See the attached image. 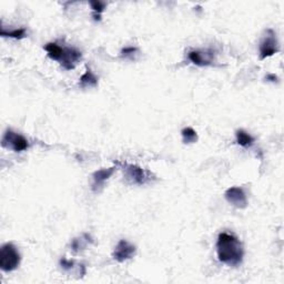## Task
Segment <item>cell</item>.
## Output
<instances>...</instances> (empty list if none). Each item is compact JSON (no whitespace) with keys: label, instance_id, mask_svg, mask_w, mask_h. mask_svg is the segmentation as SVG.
Returning <instances> with one entry per match:
<instances>
[{"label":"cell","instance_id":"cell-1","mask_svg":"<svg viewBox=\"0 0 284 284\" xmlns=\"http://www.w3.org/2000/svg\"><path fill=\"white\" fill-rule=\"evenodd\" d=\"M215 247L220 262L230 267H238L242 263L244 255L243 245L233 234L222 232L217 236Z\"/></svg>","mask_w":284,"mask_h":284},{"label":"cell","instance_id":"cell-2","mask_svg":"<svg viewBox=\"0 0 284 284\" xmlns=\"http://www.w3.org/2000/svg\"><path fill=\"white\" fill-rule=\"evenodd\" d=\"M21 257L12 243L3 244L0 249V268L3 272H11L19 267Z\"/></svg>","mask_w":284,"mask_h":284},{"label":"cell","instance_id":"cell-3","mask_svg":"<svg viewBox=\"0 0 284 284\" xmlns=\"http://www.w3.org/2000/svg\"><path fill=\"white\" fill-rule=\"evenodd\" d=\"M1 144L3 148H10L15 152H21V151H25L29 148V142H28L25 137L18 135L11 130H7L4 132Z\"/></svg>","mask_w":284,"mask_h":284},{"label":"cell","instance_id":"cell-4","mask_svg":"<svg viewBox=\"0 0 284 284\" xmlns=\"http://www.w3.org/2000/svg\"><path fill=\"white\" fill-rule=\"evenodd\" d=\"M279 51L278 40L276 37V32L272 29L267 30V36L263 38V40L260 44V58L262 60L267 59L269 57H272L274 54Z\"/></svg>","mask_w":284,"mask_h":284},{"label":"cell","instance_id":"cell-5","mask_svg":"<svg viewBox=\"0 0 284 284\" xmlns=\"http://www.w3.org/2000/svg\"><path fill=\"white\" fill-rule=\"evenodd\" d=\"M125 176L131 183L142 186L149 181V173L137 164H124Z\"/></svg>","mask_w":284,"mask_h":284},{"label":"cell","instance_id":"cell-6","mask_svg":"<svg viewBox=\"0 0 284 284\" xmlns=\"http://www.w3.org/2000/svg\"><path fill=\"white\" fill-rule=\"evenodd\" d=\"M225 200L238 209H245L248 206V199L242 188L232 187L224 193Z\"/></svg>","mask_w":284,"mask_h":284},{"label":"cell","instance_id":"cell-7","mask_svg":"<svg viewBox=\"0 0 284 284\" xmlns=\"http://www.w3.org/2000/svg\"><path fill=\"white\" fill-rule=\"evenodd\" d=\"M136 251L137 249L134 244L129 243L127 240H120L116 245L112 257L118 262H125L135 257Z\"/></svg>","mask_w":284,"mask_h":284},{"label":"cell","instance_id":"cell-8","mask_svg":"<svg viewBox=\"0 0 284 284\" xmlns=\"http://www.w3.org/2000/svg\"><path fill=\"white\" fill-rule=\"evenodd\" d=\"M188 58L193 65L207 67L211 66L214 60V53L212 50H191L189 51Z\"/></svg>","mask_w":284,"mask_h":284},{"label":"cell","instance_id":"cell-9","mask_svg":"<svg viewBox=\"0 0 284 284\" xmlns=\"http://www.w3.org/2000/svg\"><path fill=\"white\" fill-rule=\"evenodd\" d=\"M81 51L75 48H70V47H64V53L59 63L66 70H72L81 60Z\"/></svg>","mask_w":284,"mask_h":284},{"label":"cell","instance_id":"cell-10","mask_svg":"<svg viewBox=\"0 0 284 284\" xmlns=\"http://www.w3.org/2000/svg\"><path fill=\"white\" fill-rule=\"evenodd\" d=\"M116 167H111L108 169H100L92 174V184L91 189L93 192H99L105 186L106 181H108L110 177L116 171Z\"/></svg>","mask_w":284,"mask_h":284},{"label":"cell","instance_id":"cell-11","mask_svg":"<svg viewBox=\"0 0 284 284\" xmlns=\"http://www.w3.org/2000/svg\"><path fill=\"white\" fill-rule=\"evenodd\" d=\"M79 80H80L79 86L81 88L97 87V84H98V77L92 72L90 68H87L86 72L80 77Z\"/></svg>","mask_w":284,"mask_h":284},{"label":"cell","instance_id":"cell-12","mask_svg":"<svg viewBox=\"0 0 284 284\" xmlns=\"http://www.w3.org/2000/svg\"><path fill=\"white\" fill-rule=\"evenodd\" d=\"M45 50L47 51V55H48L50 59L60 61L61 56H63L64 53V47H61L57 42H49V44L45 46Z\"/></svg>","mask_w":284,"mask_h":284},{"label":"cell","instance_id":"cell-13","mask_svg":"<svg viewBox=\"0 0 284 284\" xmlns=\"http://www.w3.org/2000/svg\"><path fill=\"white\" fill-rule=\"evenodd\" d=\"M236 142L243 148H250L254 143V138L251 135H249L247 131L244 130H238L235 134Z\"/></svg>","mask_w":284,"mask_h":284},{"label":"cell","instance_id":"cell-14","mask_svg":"<svg viewBox=\"0 0 284 284\" xmlns=\"http://www.w3.org/2000/svg\"><path fill=\"white\" fill-rule=\"evenodd\" d=\"M181 135H182L183 143H186V144L195 143V142L198 141L197 131L191 127L184 128V129L181 131Z\"/></svg>","mask_w":284,"mask_h":284},{"label":"cell","instance_id":"cell-15","mask_svg":"<svg viewBox=\"0 0 284 284\" xmlns=\"http://www.w3.org/2000/svg\"><path fill=\"white\" fill-rule=\"evenodd\" d=\"M89 242L92 243L91 238H90L88 234H83L82 238L73 239L72 242H71V249H72L74 253H77L80 250H82L84 247H86Z\"/></svg>","mask_w":284,"mask_h":284},{"label":"cell","instance_id":"cell-16","mask_svg":"<svg viewBox=\"0 0 284 284\" xmlns=\"http://www.w3.org/2000/svg\"><path fill=\"white\" fill-rule=\"evenodd\" d=\"M90 6L94 11V20H101V13L106 8V3L101 1H90Z\"/></svg>","mask_w":284,"mask_h":284},{"label":"cell","instance_id":"cell-17","mask_svg":"<svg viewBox=\"0 0 284 284\" xmlns=\"http://www.w3.org/2000/svg\"><path fill=\"white\" fill-rule=\"evenodd\" d=\"M1 36L2 37H10V38H13V39H23V38L26 37V30L23 29V28H20V29L6 31L2 28Z\"/></svg>","mask_w":284,"mask_h":284},{"label":"cell","instance_id":"cell-18","mask_svg":"<svg viewBox=\"0 0 284 284\" xmlns=\"http://www.w3.org/2000/svg\"><path fill=\"white\" fill-rule=\"evenodd\" d=\"M60 266L64 270H66V271H68V270H71L73 268L74 262L71 261V260H67V259L64 258V259L60 260Z\"/></svg>","mask_w":284,"mask_h":284},{"label":"cell","instance_id":"cell-19","mask_svg":"<svg viewBox=\"0 0 284 284\" xmlns=\"http://www.w3.org/2000/svg\"><path fill=\"white\" fill-rule=\"evenodd\" d=\"M137 51H138V49L135 48V47H126V48L121 50V55L125 56V57H128L130 55H134L135 53H137Z\"/></svg>","mask_w":284,"mask_h":284},{"label":"cell","instance_id":"cell-20","mask_svg":"<svg viewBox=\"0 0 284 284\" xmlns=\"http://www.w3.org/2000/svg\"><path fill=\"white\" fill-rule=\"evenodd\" d=\"M267 80H269V81H272V82H276L278 80V77L276 74H269L267 77Z\"/></svg>","mask_w":284,"mask_h":284}]
</instances>
